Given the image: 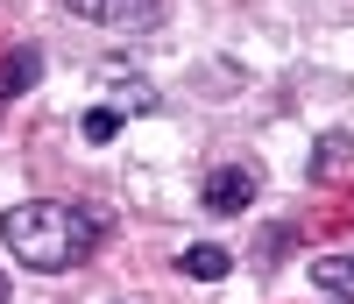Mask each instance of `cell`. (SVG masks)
<instances>
[{
  "label": "cell",
  "mask_w": 354,
  "mask_h": 304,
  "mask_svg": "<svg viewBox=\"0 0 354 304\" xmlns=\"http://www.w3.org/2000/svg\"><path fill=\"white\" fill-rule=\"evenodd\" d=\"M0 240H8V255L21 269L64 276V269H78L106 240V220L85 212V205H64V198H28V205H15L8 220H0Z\"/></svg>",
  "instance_id": "cell-1"
},
{
  "label": "cell",
  "mask_w": 354,
  "mask_h": 304,
  "mask_svg": "<svg viewBox=\"0 0 354 304\" xmlns=\"http://www.w3.org/2000/svg\"><path fill=\"white\" fill-rule=\"evenodd\" d=\"M78 21H100V28H128V36H149L163 28V8L170 0H64Z\"/></svg>",
  "instance_id": "cell-2"
},
{
  "label": "cell",
  "mask_w": 354,
  "mask_h": 304,
  "mask_svg": "<svg viewBox=\"0 0 354 304\" xmlns=\"http://www.w3.org/2000/svg\"><path fill=\"white\" fill-rule=\"evenodd\" d=\"M255 191H262L255 163H220V170L205 177V184H198L205 212H220V220H227V212H248V198H255Z\"/></svg>",
  "instance_id": "cell-3"
},
{
  "label": "cell",
  "mask_w": 354,
  "mask_h": 304,
  "mask_svg": "<svg viewBox=\"0 0 354 304\" xmlns=\"http://www.w3.org/2000/svg\"><path fill=\"white\" fill-rule=\"evenodd\" d=\"M36 78H43V50L36 43H15L8 57H0V99H21Z\"/></svg>",
  "instance_id": "cell-4"
},
{
  "label": "cell",
  "mask_w": 354,
  "mask_h": 304,
  "mask_svg": "<svg viewBox=\"0 0 354 304\" xmlns=\"http://www.w3.org/2000/svg\"><path fill=\"white\" fill-rule=\"evenodd\" d=\"M177 269H185V276H192V283H220V276H227V269H234V255L220 248V240H192V248H185V255H177Z\"/></svg>",
  "instance_id": "cell-5"
},
{
  "label": "cell",
  "mask_w": 354,
  "mask_h": 304,
  "mask_svg": "<svg viewBox=\"0 0 354 304\" xmlns=\"http://www.w3.org/2000/svg\"><path fill=\"white\" fill-rule=\"evenodd\" d=\"M312 283L326 297H354V255H319L312 262Z\"/></svg>",
  "instance_id": "cell-6"
},
{
  "label": "cell",
  "mask_w": 354,
  "mask_h": 304,
  "mask_svg": "<svg viewBox=\"0 0 354 304\" xmlns=\"http://www.w3.org/2000/svg\"><path fill=\"white\" fill-rule=\"evenodd\" d=\"M347 149H354V135H347V128H333V135H319V149H312V177H333V170L347 163Z\"/></svg>",
  "instance_id": "cell-7"
},
{
  "label": "cell",
  "mask_w": 354,
  "mask_h": 304,
  "mask_svg": "<svg viewBox=\"0 0 354 304\" xmlns=\"http://www.w3.org/2000/svg\"><path fill=\"white\" fill-rule=\"evenodd\" d=\"M121 135V106H93L85 113V142H113Z\"/></svg>",
  "instance_id": "cell-8"
},
{
  "label": "cell",
  "mask_w": 354,
  "mask_h": 304,
  "mask_svg": "<svg viewBox=\"0 0 354 304\" xmlns=\"http://www.w3.org/2000/svg\"><path fill=\"white\" fill-rule=\"evenodd\" d=\"M8 297H15V290H8V276H0V304H8Z\"/></svg>",
  "instance_id": "cell-9"
},
{
  "label": "cell",
  "mask_w": 354,
  "mask_h": 304,
  "mask_svg": "<svg viewBox=\"0 0 354 304\" xmlns=\"http://www.w3.org/2000/svg\"><path fill=\"white\" fill-rule=\"evenodd\" d=\"M326 304H354V297H326Z\"/></svg>",
  "instance_id": "cell-10"
}]
</instances>
